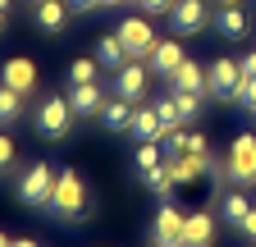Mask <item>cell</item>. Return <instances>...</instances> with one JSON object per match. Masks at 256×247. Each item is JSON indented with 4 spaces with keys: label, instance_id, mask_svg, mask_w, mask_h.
I'll return each instance as SVG.
<instances>
[{
    "label": "cell",
    "instance_id": "1",
    "mask_svg": "<svg viewBox=\"0 0 256 247\" xmlns=\"http://www.w3.org/2000/svg\"><path fill=\"white\" fill-rule=\"evenodd\" d=\"M60 224H82L87 210H92V197H87V183L78 170H64L55 178V192H50V206H46Z\"/></svg>",
    "mask_w": 256,
    "mask_h": 247
},
{
    "label": "cell",
    "instance_id": "2",
    "mask_svg": "<svg viewBox=\"0 0 256 247\" xmlns=\"http://www.w3.org/2000/svg\"><path fill=\"white\" fill-rule=\"evenodd\" d=\"M32 124H37V133L46 138V142H64L74 133V124H78V114H74V106H69V96H42V106H37V114H32Z\"/></svg>",
    "mask_w": 256,
    "mask_h": 247
},
{
    "label": "cell",
    "instance_id": "3",
    "mask_svg": "<svg viewBox=\"0 0 256 247\" xmlns=\"http://www.w3.org/2000/svg\"><path fill=\"white\" fill-rule=\"evenodd\" d=\"M224 178H229L234 188H252V183H256V138L252 133L234 138L229 160H224Z\"/></svg>",
    "mask_w": 256,
    "mask_h": 247
},
{
    "label": "cell",
    "instance_id": "4",
    "mask_svg": "<svg viewBox=\"0 0 256 247\" xmlns=\"http://www.w3.org/2000/svg\"><path fill=\"white\" fill-rule=\"evenodd\" d=\"M55 170L46 165V160H37V165H28L23 174H18V202L23 206H50V192H55Z\"/></svg>",
    "mask_w": 256,
    "mask_h": 247
},
{
    "label": "cell",
    "instance_id": "5",
    "mask_svg": "<svg viewBox=\"0 0 256 247\" xmlns=\"http://www.w3.org/2000/svg\"><path fill=\"white\" fill-rule=\"evenodd\" d=\"M170 28H174V37H197V32H206V28H215V14H210L206 0H174Z\"/></svg>",
    "mask_w": 256,
    "mask_h": 247
},
{
    "label": "cell",
    "instance_id": "6",
    "mask_svg": "<svg viewBox=\"0 0 256 247\" xmlns=\"http://www.w3.org/2000/svg\"><path fill=\"white\" fill-rule=\"evenodd\" d=\"M114 32H119V42H124L128 60H146V55L156 50V42H160V37H156V28H151L146 18H138V14H133V18H124Z\"/></svg>",
    "mask_w": 256,
    "mask_h": 247
},
{
    "label": "cell",
    "instance_id": "7",
    "mask_svg": "<svg viewBox=\"0 0 256 247\" xmlns=\"http://www.w3.org/2000/svg\"><path fill=\"white\" fill-rule=\"evenodd\" d=\"M183 229H188V215L174 202H160L156 220H151V242H160V247H183Z\"/></svg>",
    "mask_w": 256,
    "mask_h": 247
},
{
    "label": "cell",
    "instance_id": "8",
    "mask_svg": "<svg viewBox=\"0 0 256 247\" xmlns=\"http://www.w3.org/2000/svg\"><path fill=\"white\" fill-rule=\"evenodd\" d=\"M206 74H210L206 96H215V101H234V92H238V82H242V60L220 55L215 64H206Z\"/></svg>",
    "mask_w": 256,
    "mask_h": 247
},
{
    "label": "cell",
    "instance_id": "9",
    "mask_svg": "<svg viewBox=\"0 0 256 247\" xmlns=\"http://www.w3.org/2000/svg\"><path fill=\"white\" fill-rule=\"evenodd\" d=\"M146 92H151V69L142 64V60H128V64L114 74V96L142 106V101H146Z\"/></svg>",
    "mask_w": 256,
    "mask_h": 247
},
{
    "label": "cell",
    "instance_id": "10",
    "mask_svg": "<svg viewBox=\"0 0 256 247\" xmlns=\"http://www.w3.org/2000/svg\"><path fill=\"white\" fill-rule=\"evenodd\" d=\"M183 60H188V55H183L178 37H165V42H156V50L146 55V69H151V74H160V78H174Z\"/></svg>",
    "mask_w": 256,
    "mask_h": 247
},
{
    "label": "cell",
    "instance_id": "11",
    "mask_svg": "<svg viewBox=\"0 0 256 247\" xmlns=\"http://www.w3.org/2000/svg\"><path fill=\"white\" fill-rule=\"evenodd\" d=\"M106 92H101V82H82V87H69V106H74V114L78 119H96L106 110Z\"/></svg>",
    "mask_w": 256,
    "mask_h": 247
},
{
    "label": "cell",
    "instance_id": "12",
    "mask_svg": "<svg viewBox=\"0 0 256 247\" xmlns=\"http://www.w3.org/2000/svg\"><path fill=\"white\" fill-rule=\"evenodd\" d=\"M215 32H220L224 42H242V37L252 32V18L242 14V5H220V10H215Z\"/></svg>",
    "mask_w": 256,
    "mask_h": 247
},
{
    "label": "cell",
    "instance_id": "13",
    "mask_svg": "<svg viewBox=\"0 0 256 247\" xmlns=\"http://www.w3.org/2000/svg\"><path fill=\"white\" fill-rule=\"evenodd\" d=\"M183 247H215V215H210V210H192V215H188Z\"/></svg>",
    "mask_w": 256,
    "mask_h": 247
},
{
    "label": "cell",
    "instance_id": "14",
    "mask_svg": "<svg viewBox=\"0 0 256 247\" xmlns=\"http://www.w3.org/2000/svg\"><path fill=\"white\" fill-rule=\"evenodd\" d=\"M206 87H210V74L197 64V60H183L178 74L170 78V92H197V96H206Z\"/></svg>",
    "mask_w": 256,
    "mask_h": 247
},
{
    "label": "cell",
    "instance_id": "15",
    "mask_svg": "<svg viewBox=\"0 0 256 247\" xmlns=\"http://www.w3.org/2000/svg\"><path fill=\"white\" fill-rule=\"evenodd\" d=\"M247 215H252V197H247L242 188H234V183H229V188L220 192V220H229V224L238 229Z\"/></svg>",
    "mask_w": 256,
    "mask_h": 247
},
{
    "label": "cell",
    "instance_id": "16",
    "mask_svg": "<svg viewBox=\"0 0 256 247\" xmlns=\"http://www.w3.org/2000/svg\"><path fill=\"white\" fill-rule=\"evenodd\" d=\"M5 87H14V92H23V96H32V92H37V64H32V60H10L5 64V78H0Z\"/></svg>",
    "mask_w": 256,
    "mask_h": 247
},
{
    "label": "cell",
    "instance_id": "17",
    "mask_svg": "<svg viewBox=\"0 0 256 247\" xmlns=\"http://www.w3.org/2000/svg\"><path fill=\"white\" fill-rule=\"evenodd\" d=\"M69 0H42V5H37V28H42V32H64V23H69Z\"/></svg>",
    "mask_w": 256,
    "mask_h": 247
},
{
    "label": "cell",
    "instance_id": "18",
    "mask_svg": "<svg viewBox=\"0 0 256 247\" xmlns=\"http://www.w3.org/2000/svg\"><path fill=\"white\" fill-rule=\"evenodd\" d=\"M96 64H101L106 74H119V69L128 64V50H124L119 32H110V37H101V42H96Z\"/></svg>",
    "mask_w": 256,
    "mask_h": 247
},
{
    "label": "cell",
    "instance_id": "19",
    "mask_svg": "<svg viewBox=\"0 0 256 247\" xmlns=\"http://www.w3.org/2000/svg\"><path fill=\"white\" fill-rule=\"evenodd\" d=\"M133 114H138V106H133V101H124V96H110L106 110H101V119H106V128H110V133H128V128H133Z\"/></svg>",
    "mask_w": 256,
    "mask_h": 247
},
{
    "label": "cell",
    "instance_id": "20",
    "mask_svg": "<svg viewBox=\"0 0 256 247\" xmlns=\"http://www.w3.org/2000/svg\"><path fill=\"white\" fill-rule=\"evenodd\" d=\"M133 133L138 142H160L165 138V124H160V114H156V106H138V114H133Z\"/></svg>",
    "mask_w": 256,
    "mask_h": 247
},
{
    "label": "cell",
    "instance_id": "21",
    "mask_svg": "<svg viewBox=\"0 0 256 247\" xmlns=\"http://www.w3.org/2000/svg\"><path fill=\"white\" fill-rule=\"evenodd\" d=\"M142 183H146V188L160 197V202H170L174 197V188H178V174H174V165L165 160V165H160V170H151V174H142Z\"/></svg>",
    "mask_w": 256,
    "mask_h": 247
},
{
    "label": "cell",
    "instance_id": "22",
    "mask_svg": "<svg viewBox=\"0 0 256 247\" xmlns=\"http://www.w3.org/2000/svg\"><path fill=\"white\" fill-rule=\"evenodd\" d=\"M133 165H138V174L160 170V165H165V146H160V142H138V156H133Z\"/></svg>",
    "mask_w": 256,
    "mask_h": 247
},
{
    "label": "cell",
    "instance_id": "23",
    "mask_svg": "<svg viewBox=\"0 0 256 247\" xmlns=\"http://www.w3.org/2000/svg\"><path fill=\"white\" fill-rule=\"evenodd\" d=\"M23 92H14V87H5V82H0V124H14L18 114H23Z\"/></svg>",
    "mask_w": 256,
    "mask_h": 247
},
{
    "label": "cell",
    "instance_id": "24",
    "mask_svg": "<svg viewBox=\"0 0 256 247\" xmlns=\"http://www.w3.org/2000/svg\"><path fill=\"white\" fill-rule=\"evenodd\" d=\"M96 74H101V64H96V55H92V60H74V64H69V87L96 82Z\"/></svg>",
    "mask_w": 256,
    "mask_h": 247
},
{
    "label": "cell",
    "instance_id": "25",
    "mask_svg": "<svg viewBox=\"0 0 256 247\" xmlns=\"http://www.w3.org/2000/svg\"><path fill=\"white\" fill-rule=\"evenodd\" d=\"M170 96H174V106H178L183 119H197L202 114V101H206V96H197V92H170Z\"/></svg>",
    "mask_w": 256,
    "mask_h": 247
},
{
    "label": "cell",
    "instance_id": "26",
    "mask_svg": "<svg viewBox=\"0 0 256 247\" xmlns=\"http://www.w3.org/2000/svg\"><path fill=\"white\" fill-rule=\"evenodd\" d=\"M156 114H160V124H165V133H170V128H178V124H183V114H178L174 96H160V101H156Z\"/></svg>",
    "mask_w": 256,
    "mask_h": 247
},
{
    "label": "cell",
    "instance_id": "27",
    "mask_svg": "<svg viewBox=\"0 0 256 247\" xmlns=\"http://www.w3.org/2000/svg\"><path fill=\"white\" fill-rule=\"evenodd\" d=\"M234 106L256 110V78H247V74H242V82H238V92H234Z\"/></svg>",
    "mask_w": 256,
    "mask_h": 247
},
{
    "label": "cell",
    "instance_id": "28",
    "mask_svg": "<svg viewBox=\"0 0 256 247\" xmlns=\"http://www.w3.org/2000/svg\"><path fill=\"white\" fill-rule=\"evenodd\" d=\"M14 156H18L14 138H5V133H0V174H10V170H14Z\"/></svg>",
    "mask_w": 256,
    "mask_h": 247
},
{
    "label": "cell",
    "instance_id": "29",
    "mask_svg": "<svg viewBox=\"0 0 256 247\" xmlns=\"http://www.w3.org/2000/svg\"><path fill=\"white\" fill-rule=\"evenodd\" d=\"M188 151H192V156H202V160H215V156H210L206 133H188Z\"/></svg>",
    "mask_w": 256,
    "mask_h": 247
},
{
    "label": "cell",
    "instance_id": "30",
    "mask_svg": "<svg viewBox=\"0 0 256 247\" xmlns=\"http://www.w3.org/2000/svg\"><path fill=\"white\" fill-rule=\"evenodd\" d=\"M138 5H142L146 14H170V10H174V0H138Z\"/></svg>",
    "mask_w": 256,
    "mask_h": 247
},
{
    "label": "cell",
    "instance_id": "31",
    "mask_svg": "<svg viewBox=\"0 0 256 247\" xmlns=\"http://www.w3.org/2000/svg\"><path fill=\"white\" fill-rule=\"evenodd\" d=\"M238 234H242V238H252V242H256V206H252V215H247V220H242V224H238Z\"/></svg>",
    "mask_w": 256,
    "mask_h": 247
},
{
    "label": "cell",
    "instance_id": "32",
    "mask_svg": "<svg viewBox=\"0 0 256 247\" xmlns=\"http://www.w3.org/2000/svg\"><path fill=\"white\" fill-rule=\"evenodd\" d=\"M69 10L74 14H92V10H101V0H69Z\"/></svg>",
    "mask_w": 256,
    "mask_h": 247
},
{
    "label": "cell",
    "instance_id": "33",
    "mask_svg": "<svg viewBox=\"0 0 256 247\" xmlns=\"http://www.w3.org/2000/svg\"><path fill=\"white\" fill-rule=\"evenodd\" d=\"M242 74H247V78H256V50H247V55H242Z\"/></svg>",
    "mask_w": 256,
    "mask_h": 247
},
{
    "label": "cell",
    "instance_id": "34",
    "mask_svg": "<svg viewBox=\"0 0 256 247\" xmlns=\"http://www.w3.org/2000/svg\"><path fill=\"white\" fill-rule=\"evenodd\" d=\"M106 10H119V5H138V0H101Z\"/></svg>",
    "mask_w": 256,
    "mask_h": 247
},
{
    "label": "cell",
    "instance_id": "35",
    "mask_svg": "<svg viewBox=\"0 0 256 247\" xmlns=\"http://www.w3.org/2000/svg\"><path fill=\"white\" fill-rule=\"evenodd\" d=\"M10 247H37V242H32V238H14Z\"/></svg>",
    "mask_w": 256,
    "mask_h": 247
},
{
    "label": "cell",
    "instance_id": "36",
    "mask_svg": "<svg viewBox=\"0 0 256 247\" xmlns=\"http://www.w3.org/2000/svg\"><path fill=\"white\" fill-rule=\"evenodd\" d=\"M5 28H10V14H5V10H0V32H5Z\"/></svg>",
    "mask_w": 256,
    "mask_h": 247
},
{
    "label": "cell",
    "instance_id": "37",
    "mask_svg": "<svg viewBox=\"0 0 256 247\" xmlns=\"http://www.w3.org/2000/svg\"><path fill=\"white\" fill-rule=\"evenodd\" d=\"M0 10H5V14H10V10H14V0H0Z\"/></svg>",
    "mask_w": 256,
    "mask_h": 247
},
{
    "label": "cell",
    "instance_id": "38",
    "mask_svg": "<svg viewBox=\"0 0 256 247\" xmlns=\"http://www.w3.org/2000/svg\"><path fill=\"white\" fill-rule=\"evenodd\" d=\"M10 242H14V238H5V234H0V247H10Z\"/></svg>",
    "mask_w": 256,
    "mask_h": 247
},
{
    "label": "cell",
    "instance_id": "39",
    "mask_svg": "<svg viewBox=\"0 0 256 247\" xmlns=\"http://www.w3.org/2000/svg\"><path fill=\"white\" fill-rule=\"evenodd\" d=\"M220 5H242V0H220Z\"/></svg>",
    "mask_w": 256,
    "mask_h": 247
},
{
    "label": "cell",
    "instance_id": "40",
    "mask_svg": "<svg viewBox=\"0 0 256 247\" xmlns=\"http://www.w3.org/2000/svg\"><path fill=\"white\" fill-rule=\"evenodd\" d=\"M32 5H42V0H32Z\"/></svg>",
    "mask_w": 256,
    "mask_h": 247
},
{
    "label": "cell",
    "instance_id": "41",
    "mask_svg": "<svg viewBox=\"0 0 256 247\" xmlns=\"http://www.w3.org/2000/svg\"><path fill=\"white\" fill-rule=\"evenodd\" d=\"M151 247H160V242H151Z\"/></svg>",
    "mask_w": 256,
    "mask_h": 247
},
{
    "label": "cell",
    "instance_id": "42",
    "mask_svg": "<svg viewBox=\"0 0 256 247\" xmlns=\"http://www.w3.org/2000/svg\"><path fill=\"white\" fill-rule=\"evenodd\" d=\"M252 114H256V110H252Z\"/></svg>",
    "mask_w": 256,
    "mask_h": 247
}]
</instances>
